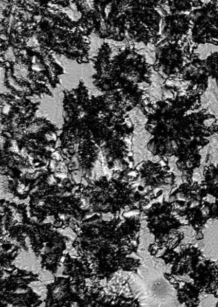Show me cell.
I'll list each match as a JSON object with an SVG mask.
<instances>
[{
	"instance_id": "8992f818",
	"label": "cell",
	"mask_w": 218,
	"mask_h": 307,
	"mask_svg": "<svg viewBox=\"0 0 218 307\" xmlns=\"http://www.w3.org/2000/svg\"><path fill=\"white\" fill-rule=\"evenodd\" d=\"M215 307H218V302H217V304H216V306H215Z\"/></svg>"
},
{
	"instance_id": "7a4b0ae2",
	"label": "cell",
	"mask_w": 218,
	"mask_h": 307,
	"mask_svg": "<svg viewBox=\"0 0 218 307\" xmlns=\"http://www.w3.org/2000/svg\"><path fill=\"white\" fill-rule=\"evenodd\" d=\"M201 293L218 298V265L210 260H203L188 276Z\"/></svg>"
},
{
	"instance_id": "6da1fadb",
	"label": "cell",
	"mask_w": 218,
	"mask_h": 307,
	"mask_svg": "<svg viewBox=\"0 0 218 307\" xmlns=\"http://www.w3.org/2000/svg\"><path fill=\"white\" fill-rule=\"evenodd\" d=\"M171 265L173 276H189L203 261L202 250L192 245H184L178 252L173 250H166L160 258Z\"/></svg>"
},
{
	"instance_id": "3957f363",
	"label": "cell",
	"mask_w": 218,
	"mask_h": 307,
	"mask_svg": "<svg viewBox=\"0 0 218 307\" xmlns=\"http://www.w3.org/2000/svg\"><path fill=\"white\" fill-rule=\"evenodd\" d=\"M166 278L169 280L177 292L179 302L187 307H198L201 292L193 283L181 281L176 279L172 274H166Z\"/></svg>"
},
{
	"instance_id": "5b68a950",
	"label": "cell",
	"mask_w": 218,
	"mask_h": 307,
	"mask_svg": "<svg viewBox=\"0 0 218 307\" xmlns=\"http://www.w3.org/2000/svg\"><path fill=\"white\" fill-rule=\"evenodd\" d=\"M203 187L208 194L218 200V165H206L203 172Z\"/></svg>"
},
{
	"instance_id": "277c9868",
	"label": "cell",
	"mask_w": 218,
	"mask_h": 307,
	"mask_svg": "<svg viewBox=\"0 0 218 307\" xmlns=\"http://www.w3.org/2000/svg\"><path fill=\"white\" fill-rule=\"evenodd\" d=\"M48 303L54 306L64 305L70 299V291L68 282L61 279L55 282L49 289Z\"/></svg>"
}]
</instances>
